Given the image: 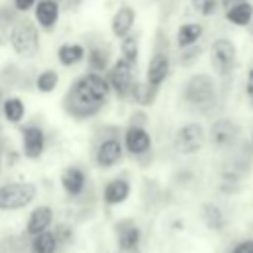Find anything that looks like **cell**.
I'll use <instances>...</instances> for the list:
<instances>
[{
	"mask_svg": "<svg viewBox=\"0 0 253 253\" xmlns=\"http://www.w3.org/2000/svg\"><path fill=\"white\" fill-rule=\"evenodd\" d=\"M111 87L107 77L97 71H87L69 85L61 99V107L71 119L85 121L103 111Z\"/></svg>",
	"mask_w": 253,
	"mask_h": 253,
	"instance_id": "6da1fadb",
	"label": "cell"
},
{
	"mask_svg": "<svg viewBox=\"0 0 253 253\" xmlns=\"http://www.w3.org/2000/svg\"><path fill=\"white\" fill-rule=\"evenodd\" d=\"M184 101L200 113H210L217 103V83L210 73H194L184 85Z\"/></svg>",
	"mask_w": 253,
	"mask_h": 253,
	"instance_id": "7a4b0ae2",
	"label": "cell"
},
{
	"mask_svg": "<svg viewBox=\"0 0 253 253\" xmlns=\"http://www.w3.org/2000/svg\"><path fill=\"white\" fill-rule=\"evenodd\" d=\"M8 43L18 57H22V59L36 57L42 47L38 24L28 18L14 20V24L10 26V32H8Z\"/></svg>",
	"mask_w": 253,
	"mask_h": 253,
	"instance_id": "3957f363",
	"label": "cell"
},
{
	"mask_svg": "<svg viewBox=\"0 0 253 253\" xmlns=\"http://www.w3.org/2000/svg\"><path fill=\"white\" fill-rule=\"evenodd\" d=\"M38 196L34 182H6L0 186V211H16L30 206Z\"/></svg>",
	"mask_w": 253,
	"mask_h": 253,
	"instance_id": "277c9868",
	"label": "cell"
},
{
	"mask_svg": "<svg viewBox=\"0 0 253 253\" xmlns=\"http://www.w3.org/2000/svg\"><path fill=\"white\" fill-rule=\"evenodd\" d=\"M210 144L219 152H229L241 142V126L233 119H217L211 123L208 132Z\"/></svg>",
	"mask_w": 253,
	"mask_h": 253,
	"instance_id": "5b68a950",
	"label": "cell"
},
{
	"mask_svg": "<svg viewBox=\"0 0 253 253\" xmlns=\"http://www.w3.org/2000/svg\"><path fill=\"white\" fill-rule=\"evenodd\" d=\"M206 142H208V132H206L204 125H200L196 121L182 125L174 134V148L182 156H190V154L200 152Z\"/></svg>",
	"mask_w": 253,
	"mask_h": 253,
	"instance_id": "8992f818",
	"label": "cell"
},
{
	"mask_svg": "<svg viewBox=\"0 0 253 253\" xmlns=\"http://www.w3.org/2000/svg\"><path fill=\"white\" fill-rule=\"evenodd\" d=\"M210 63L219 77H227L237 65V45L229 38L213 40L210 47Z\"/></svg>",
	"mask_w": 253,
	"mask_h": 253,
	"instance_id": "52a82bcc",
	"label": "cell"
},
{
	"mask_svg": "<svg viewBox=\"0 0 253 253\" xmlns=\"http://www.w3.org/2000/svg\"><path fill=\"white\" fill-rule=\"evenodd\" d=\"M105 77H107V81H109L111 91H113L119 99H126L128 93H130V87H132V83H134V65L128 63L126 59L119 57L115 63L109 65Z\"/></svg>",
	"mask_w": 253,
	"mask_h": 253,
	"instance_id": "ba28073f",
	"label": "cell"
},
{
	"mask_svg": "<svg viewBox=\"0 0 253 253\" xmlns=\"http://www.w3.org/2000/svg\"><path fill=\"white\" fill-rule=\"evenodd\" d=\"M123 148L134 158L146 156L152 150V136L146 130V126L130 123L123 132Z\"/></svg>",
	"mask_w": 253,
	"mask_h": 253,
	"instance_id": "9c48e42d",
	"label": "cell"
},
{
	"mask_svg": "<svg viewBox=\"0 0 253 253\" xmlns=\"http://www.w3.org/2000/svg\"><path fill=\"white\" fill-rule=\"evenodd\" d=\"M123 152H125V148H123V142L119 140V136H105L95 144L93 160H95L97 168L109 170L121 162Z\"/></svg>",
	"mask_w": 253,
	"mask_h": 253,
	"instance_id": "30bf717a",
	"label": "cell"
},
{
	"mask_svg": "<svg viewBox=\"0 0 253 253\" xmlns=\"http://www.w3.org/2000/svg\"><path fill=\"white\" fill-rule=\"evenodd\" d=\"M22 134V156L28 160L42 158L45 150V132L40 125H26L20 130Z\"/></svg>",
	"mask_w": 253,
	"mask_h": 253,
	"instance_id": "8fae6325",
	"label": "cell"
},
{
	"mask_svg": "<svg viewBox=\"0 0 253 253\" xmlns=\"http://www.w3.org/2000/svg\"><path fill=\"white\" fill-rule=\"evenodd\" d=\"M170 75V55H168V49H156L152 53V57L148 59V65H146V83L152 87V89H160L162 83L168 79Z\"/></svg>",
	"mask_w": 253,
	"mask_h": 253,
	"instance_id": "7c38bea8",
	"label": "cell"
},
{
	"mask_svg": "<svg viewBox=\"0 0 253 253\" xmlns=\"http://www.w3.org/2000/svg\"><path fill=\"white\" fill-rule=\"evenodd\" d=\"M115 237H117V247L119 251H126V249H138L140 239H142V231L136 225L134 219L125 217L119 219L115 223Z\"/></svg>",
	"mask_w": 253,
	"mask_h": 253,
	"instance_id": "4fadbf2b",
	"label": "cell"
},
{
	"mask_svg": "<svg viewBox=\"0 0 253 253\" xmlns=\"http://www.w3.org/2000/svg\"><path fill=\"white\" fill-rule=\"evenodd\" d=\"M61 16V2L57 0H38L34 6V18L36 24L43 30V32H51Z\"/></svg>",
	"mask_w": 253,
	"mask_h": 253,
	"instance_id": "5bb4252c",
	"label": "cell"
},
{
	"mask_svg": "<svg viewBox=\"0 0 253 253\" xmlns=\"http://www.w3.org/2000/svg\"><path fill=\"white\" fill-rule=\"evenodd\" d=\"M134 22H136V10L128 4H121L111 18V34L117 40H121L132 32Z\"/></svg>",
	"mask_w": 253,
	"mask_h": 253,
	"instance_id": "9a60e30c",
	"label": "cell"
},
{
	"mask_svg": "<svg viewBox=\"0 0 253 253\" xmlns=\"http://www.w3.org/2000/svg\"><path fill=\"white\" fill-rule=\"evenodd\" d=\"M53 223V208L47 206V204H40L36 206L30 215H28V221H26V233L30 237L42 233V231H47Z\"/></svg>",
	"mask_w": 253,
	"mask_h": 253,
	"instance_id": "2e32d148",
	"label": "cell"
},
{
	"mask_svg": "<svg viewBox=\"0 0 253 253\" xmlns=\"http://www.w3.org/2000/svg\"><path fill=\"white\" fill-rule=\"evenodd\" d=\"M59 184L63 188V192L69 196V198H77L85 192V186H87V176H85V170L79 168V166H67L61 176H59Z\"/></svg>",
	"mask_w": 253,
	"mask_h": 253,
	"instance_id": "e0dca14e",
	"label": "cell"
},
{
	"mask_svg": "<svg viewBox=\"0 0 253 253\" xmlns=\"http://www.w3.org/2000/svg\"><path fill=\"white\" fill-rule=\"evenodd\" d=\"M130 182L123 176L119 178H113L109 180L105 186H103V202L109 206V208H115V206H121L128 200L130 196Z\"/></svg>",
	"mask_w": 253,
	"mask_h": 253,
	"instance_id": "ac0fdd59",
	"label": "cell"
},
{
	"mask_svg": "<svg viewBox=\"0 0 253 253\" xmlns=\"http://www.w3.org/2000/svg\"><path fill=\"white\" fill-rule=\"evenodd\" d=\"M202 36H204V24H200V22H186V24L178 26V30H176V45L180 49L196 45L202 40Z\"/></svg>",
	"mask_w": 253,
	"mask_h": 253,
	"instance_id": "d6986e66",
	"label": "cell"
},
{
	"mask_svg": "<svg viewBox=\"0 0 253 253\" xmlns=\"http://www.w3.org/2000/svg\"><path fill=\"white\" fill-rule=\"evenodd\" d=\"M87 65L91 71L103 73L111 65V49L105 43H93L87 49Z\"/></svg>",
	"mask_w": 253,
	"mask_h": 253,
	"instance_id": "ffe728a7",
	"label": "cell"
},
{
	"mask_svg": "<svg viewBox=\"0 0 253 253\" xmlns=\"http://www.w3.org/2000/svg\"><path fill=\"white\" fill-rule=\"evenodd\" d=\"M57 55V61L63 65V67H73L77 63H81L85 59V47L81 43H73V42H65L57 47L55 51Z\"/></svg>",
	"mask_w": 253,
	"mask_h": 253,
	"instance_id": "44dd1931",
	"label": "cell"
},
{
	"mask_svg": "<svg viewBox=\"0 0 253 253\" xmlns=\"http://www.w3.org/2000/svg\"><path fill=\"white\" fill-rule=\"evenodd\" d=\"M200 215H202V221L208 229L211 231H223L225 227V213L221 211V208L213 202H206L202 204V210H200Z\"/></svg>",
	"mask_w": 253,
	"mask_h": 253,
	"instance_id": "7402d4cb",
	"label": "cell"
},
{
	"mask_svg": "<svg viewBox=\"0 0 253 253\" xmlns=\"http://www.w3.org/2000/svg\"><path fill=\"white\" fill-rule=\"evenodd\" d=\"M225 20L231 22L233 26H237V28L249 26L253 22V4L249 0H245V2H239L231 8H227L225 10Z\"/></svg>",
	"mask_w": 253,
	"mask_h": 253,
	"instance_id": "603a6c76",
	"label": "cell"
},
{
	"mask_svg": "<svg viewBox=\"0 0 253 253\" xmlns=\"http://www.w3.org/2000/svg\"><path fill=\"white\" fill-rule=\"evenodd\" d=\"M6 119V123L10 125H20L26 117V105L20 97L12 95V97H4L2 101V111H0Z\"/></svg>",
	"mask_w": 253,
	"mask_h": 253,
	"instance_id": "cb8c5ba5",
	"label": "cell"
},
{
	"mask_svg": "<svg viewBox=\"0 0 253 253\" xmlns=\"http://www.w3.org/2000/svg\"><path fill=\"white\" fill-rule=\"evenodd\" d=\"M30 249H32V253H57L59 243L55 239V233L51 229H47V231H42L32 237Z\"/></svg>",
	"mask_w": 253,
	"mask_h": 253,
	"instance_id": "d4e9b609",
	"label": "cell"
},
{
	"mask_svg": "<svg viewBox=\"0 0 253 253\" xmlns=\"http://www.w3.org/2000/svg\"><path fill=\"white\" fill-rule=\"evenodd\" d=\"M156 89H152L146 81H134L132 83V87H130V93H128V97L136 103V105H140V107H148V105H152L154 103V99H156Z\"/></svg>",
	"mask_w": 253,
	"mask_h": 253,
	"instance_id": "484cf974",
	"label": "cell"
},
{
	"mask_svg": "<svg viewBox=\"0 0 253 253\" xmlns=\"http://www.w3.org/2000/svg\"><path fill=\"white\" fill-rule=\"evenodd\" d=\"M57 83H59V73L55 69H43L38 73L34 85L40 93H51V91H55Z\"/></svg>",
	"mask_w": 253,
	"mask_h": 253,
	"instance_id": "4316f807",
	"label": "cell"
},
{
	"mask_svg": "<svg viewBox=\"0 0 253 253\" xmlns=\"http://www.w3.org/2000/svg\"><path fill=\"white\" fill-rule=\"evenodd\" d=\"M121 57L126 59L128 63L136 65V61H138V40L132 34L121 38Z\"/></svg>",
	"mask_w": 253,
	"mask_h": 253,
	"instance_id": "83f0119b",
	"label": "cell"
},
{
	"mask_svg": "<svg viewBox=\"0 0 253 253\" xmlns=\"http://www.w3.org/2000/svg\"><path fill=\"white\" fill-rule=\"evenodd\" d=\"M190 4L204 18H210L219 10V0H190Z\"/></svg>",
	"mask_w": 253,
	"mask_h": 253,
	"instance_id": "f1b7e54d",
	"label": "cell"
},
{
	"mask_svg": "<svg viewBox=\"0 0 253 253\" xmlns=\"http://www.w3.org/2000/svg\"><path fill=\"white\" fill-rule=\"evenodd\" d=\"M200 55H202V47H200V45L184 47V49H182V55H180V63H182V65H192L196 59H200Z\"/></svg>",
	"mask_w": 253,
	"mask_h": 253,
	"instance_id": "f546056e",
	"label": "cell"
},
{
	"mask_svg": "<svg viewBox=\"0 0 253 253\" xmlns=\"http://www.w3.org/2000/svg\"><path fill=\"white\" fill-rule=\"evenodd\" d=\"M53 233H55V239L59 245H69L73 241V227H69L65 223H59Z\"/></svg>",
	"mask_w": 253,
	"mask_h": 253,
	"instance_id": "4dcf8cb0",
	"label": "cell"
},
{
	"mask_svg": "<svg viewBox=\"0 0 253 253\" xmlns=\"http://www.w3.org/2000/svg\"><path fill=\"white\" fill-rule=\"evenodd\" d=\"M229 253H253V239H241V241H237Z\"/></svg>",
	"mask_w": 253,
	"mask_h": 253,
	"instance_id": "1f68e13d",
	"label": "cell"
},
{
	"mask_svg": "<svg viewBox=\"0 0 253 253\" xmlns=\"http://www.w3.org/2000/svg\"><path fill=\"white\" fill-rule=\"evenodd\" d=\"M14 2V8H16V12H28V10H32L34 6H36V2L38 0H12Z\"/></svg>",
	"mask_w": 253,
	"mask_h": 253,
	"instance_id": "d6a6232c",
	"label": "cell"
},
{
	"mask_svg": "<svg viewBox=\"0 0 253 253\" xmlns=\"http://www.w3.org/2000/svg\"><path fill=\"white\" fill-rule=\"evenodd\" d=\"M245 95L247 99L253 97V65L247 69V79H245Z\"/></svg>",
	"mask_w": 253,
	"mask_h": 253,
	"instance_id": "836d02e7",
	"label": "cell"
},
{
	"mask_svg": "<svg viewBox=\"0 0 253 253\" xmlns=\"http://www.w3.org/2000/svg\"><path fill=\"white\" fill-rule=\"evenodd\" d=\"M4 152H6V140H4V132L0 128V172H2V160H4Z\"/></svg>",
	"mask_w": 253,
	"mask_h": 253,
	"instance_id": "e575fe53",
	"label": "cell"
},
{
	"mask_svg": "<svg viewBox=\"0 0 253 253\" xmlns=\"http://www.w3.org/2000/svg\"><path fill=\"white\" fill-rule=\"evenodd\" d=\"M239 2H245V0H219V8L227 10V8H231V6L239 4Z\"/></svg>",
	"mask_w": 253,
	"mask_h": 253,
	"instance_id": "d590c367",
	"label": "cell"
},
{
	"mask_svg": "<svg viewBox=\"0 0 253 253\" xmlns=\"http://www.w3.org/2000/svg\"><path fill=\"white\" fill-rule=\"evenodd\" d=\"M2 101H4V91H2V87H0V111H2Z\"/></svg>",
	"mask_w": 253,
	"mask_h": 253,
	"instance_id": "8d00e7d4",
	"label": "cell"
},
{
	"mask_svg": "<svg viewBox=\"0 0 253 253\" xmlns=\"http://www.w3.org/2000/svg\"><path fill=\"white\" fill-rule=\"evenodd\" d=\"M119 253H138V249H126V251H119Z\"/></svg>",
	"mask_w": 253,
	"mask_h": 253,
	"instance_id": "74e56055",
	"label": "cell"
},
{
	"mask_svg": "<svg viewBox=\"0 0 253 253\" xmlns=\"http://www.w3.org/2000/svg\"><path fill=\"white\" fill-rule=\"evenodd\" d=\"M249 144H251V148H253V128H251V138H249Z\"/></svg>",
	"mask_w": 253,
	"mask_h": 253,
	"instance_id": "f35d334b",
	"label": "cell"
},
{
	"mask_svg": "<svg viewBox=\"0 0 253 253\" xmlns=\"http://www.w3.org/2000/svg\"><path fill=\"white\" fill-rule=\"evenodd\" d=\"M249 107H251V109H253V97H251V99H249Z\"/></svg>",
	"mask_w": 253,
	"mask_h": 253,
	"instance_id": "ab89813d",
	"label": "cell"
},
{
	"mask_svg": "<svg viewBox=\"0 0 253 253\" xmlns=\"http://www.w3.org/2000/svg\"><path fill=\"white\" fill-rule=\"evenodd\" d=\"M79 2H81V0H73V4H75V6H77V4H79Z\"/></svg>",
	"mask_w": 253,
	"mask_h": 253,
	"instance_id": "60d3db41",
	"label": "cell"
},
{
	"mask_svg": "<svg viewBox=\"0 0 253 253\" xmlns=\"http://www.w3.org/2000/svg\"><path fill=\"white\" fill-rule=\"evenodd\" d=\"M249 26H251V32H253V22H251V24H249Z\"/></svg>",
	"mask_w": 253,
	"mask_h": 253,
	"instance_id": "b9f144b4",
	"label": "cell"
},
{
	"mask_svg": "<svg viewBox=\"0 0 253 253\" xmlns=\"http://www.w3.org/2000/svg\"><path fill=\"white\" fill-rule=\"evenodd\" d=\"M158 2H168V0H158Z\"/></svg>",
	"mask_w": 253,
	"mask_h": 253,
	"instance_id": "7bdbcfd3",
	"label": "cell"
},
{
	"mask_svg": "<svg viewBox=\"0 0 253 253\" xmlns=\"http://www.w3.org/2000/svg\"><path fill=\"white\" fill-rule=\"evenodd\" d=\"M0 43H2V38H0Z\"/></svg>",
	"mask_w": 253,
	"mask_h": 253,
	"instance_id": "ee69618b",
	"label": "cell"
},
{
	"mask_svg": "<svg viewBox=\"0 0 253 253\" xmlns=\"http://www.w3.org/2000/svg\"><path fill=\"white\" fill-rule=\"evenodd\" d=\"M0 253H2V251H0Z\"/></svg>",
	"mask_w": 253,
	"mask_h": 253,
	"instance_id": "f6af8a7d",
	"label": "cell"
}]
</instances>
